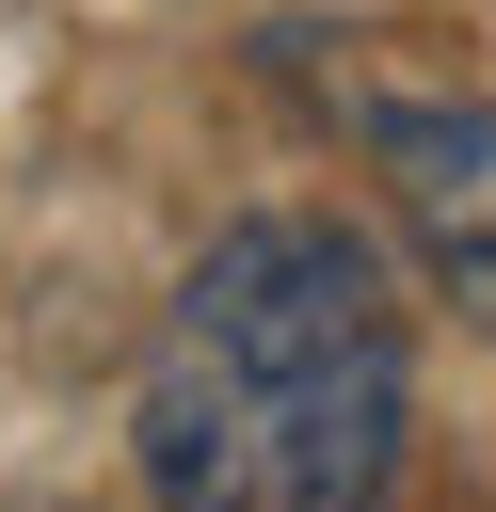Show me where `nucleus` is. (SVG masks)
Returning <instances> with one entry per match:
<instances>
[{
    "label": "nucleus",
    "instance_id": "nucleus-1",
    "mask_svg": "<svg viewBox=\"0 0 496 512\" xmlns=\"http://www.w3.org/2000/svg\"><path fill=\"white\" fill-rule=\"evenodd\" d=\"M400 432H416V368L352 224L256 208L176 272L128 400L160 512H384Z\"/></svg>",
    "mask_w": 496,
    "mask_h": 512
},
{
    "label": "nucleus",
    "instance_id": "nucleus-2",
    "mask_svg": "<svg viewBox=\"0 0 496 512\" xmlns=\"http://www.w3.org/2000/svg\"><path fill=\"white\" fill-rule=\"evenodd\" d=\"M368 160H384L416 256L496 320V112H464V96H368Z\"/></svg>",
    "mask_w": 496,
    "mask_h": 512
}]
</instances>
